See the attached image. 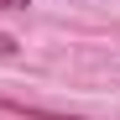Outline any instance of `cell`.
<instances>
[{
  "mask_svg": "<svg viewBox=\"0 0 120 120\" xmlns=\"http://www.w3.org/2000/svg\"><path fill=\"white\" fill-rule=\"evenodd\" d=\"M0 57H16V37L11 31H0Z\"/></svg>",
  "mask_w": 120,
  "mask_h": 120,
  "instance_id": "2",
  "label": "cell"
},
{
  "mask_svg": "<svg viewBox=\"0 0 120 120\" xmlns=\"http://www.w3.org/2000/svg\"><path fill=\"white\" fill-rule=\"evenodd\" d=\"M31 0H0V11H26Z\"/></svg>",
  "mask_w": 120,
  "mask_h": 120,
  "instance_id": "3",
  "label": "cell"
},
{
  "mask_svg": "<svg viewBox=\"0 0 120 120\" xmlns=\"http://www.w3.org/2000/svg\"><path fill=\"white\" fill-rule=\"evenodd\" d=\"M0 110H11V115H26V120H84V115H68V110L26 105V99H16V94H0Z\"/></svg>",
  "mask_w": 120,
  "mask_h": 120,
  "instance_id": "1",
  "label": "cell"
}]
</instances>
